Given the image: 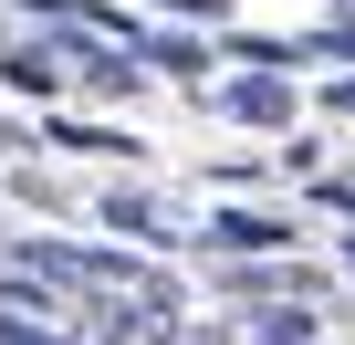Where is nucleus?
Returning <instances> with one entry per match:
<instances>
[{
    "label": "nucleus",
    "mask_w": 355,
    "mask_h": 345,
    "mask_svg": "<svg viewBox=\"0 0 355 345\" xmlns=\"http://www.w3.org/2000/svg\"><path fill=\"white\" fill-rule=\"evenodd\" d=\"M0 84H11V94H32V105H53V94H63L53 42H11V32H0Z\"/></svg>",
    "instance_id": "obj_2"
},
{
    "label": "nucleus",
    "mask_w": 355,
    "mask_h": 345,
    "mask_svg": "<svg viewBox=\"0 0 355 345\" xmlns=\"http://www.w3.org/2000/svg\"><path fill=\"white\" fill-rule=\"evenodd\" d=\"M345 262H355V241H345Z\"/></svg>",
    "instance_id": "obj_12"
},
{
    "label": "nucleus",
    "mask_w": 355,
    "mask_h": 345,
    "mask_svg": "<svg viewBox=\"0 0 355 345\" xmlns=\"http://www.w3.org/2000/svg\"><path fill=\"white\" fill-rule=\"evenodd\" d=\"M209 241H220V251H282V241H293V220H282V210H220V220H209Z\"/></svg>",
    "instance_id": "obj_5"
},
{
    "label": "nucleus",
    "mask_w": 355,
    "mask_h": 345,
    "mask_svg": "<svg viewBox=\"0 0 355 345\" xmlns=\"http://www.w3.org/2000/svg\"><path fill=\"white\" fill-rule=\"evenodd\" d=\"M313 105H324V115H355V74H334V84H324Z\"/></svg>",
    "instance_id": "obj_10"
},
{
    "label": "nucleus",
    "mask_w": 355,
    "mask_h": 345,
    "mask_svg": "<svg viewBox=\"0 0 355 345\" xmlns=\"http://www.w3.org/2000/svg\"><path fill=\"white\" fill-rule=\"evenodd\" d=\"M136 63H146V74H167V84H199V74H209V42H199V32H146V42H136Z\"/></svg>",
    "instance_id": "obj_4"
},
{
    "label": "nucleus",
    "mask_w": 355,
    "mask_h": 345,
    "mask_svg": "<svg viewBox=\"0 0 355 345\" xmlns=\"http://www.w3.org/2000/svg\"><path fill=\"white\" fill-rule=\"evenodd\" d=\"M0 303H21V314H42V283H32V272H11V262H0Z\"/></svg>",
    "instance_id": "obj_9"
},
{
    "label": "nucleus",
    "mask_w": 355,
    "mask_h": 345,
    "mask_svg": "<svg viewBox=\"0 0 355 345\" xmlns=\"http://www.w3.org/2000/svg\"><path fill=\"white\" fill-rule=\"evenodd\" d=\"M94 220H105V230H136V241H167V230H178L146 189H105V199H94Z\"/></svg>",
    "instance_id": "obj_6"
},
{
    "label": "nucleus",
    "mask_w": 355,
    "mask_h": 345,
    "mask_svg": "<svg viewBox=\"0 0 355 345\" xmlns=\"http://www.w3.org/2000/svg\"><path fill=\"white\" fill-rule=\"evenodd\" d=\"M42 136H53V146H63V157H146V146H136V136H125V126H73V115H53V126H42Z\"/></svg>",
    "instance_id": "obj_7"
},
{
    "label": "nucleus",
    "mask_w": 355,
    "mask_h": 345,
    "mask_svg": "<svg viewBox=\"0 0 355 345\" xmlns=\"http://www.w3.org/2000/svg\"><path fill=\"white\" fill-rule=\"evenodd\" d=\"M313 335H324V324H313V303H293V293H282V303H261V314H251V335H241V345H313Z\"/></svg>",
    "instance_id": "obj_8"
},
{
    "label": "nucleus",
    "mask_w": 355,
    "mask_h": 345,
    "mask_svg": "<svg viewBox=\"0 0 355 345\" xmlns=\"http://www.w3.org/2000/svg\"><path fill=\"white\" fill-rule=\"evenodd\" d=\"M21 11H42V22H53V11H63V0H21Z\"/></svg>",
    "instance_id": "obj_11"
},
{
    "label": "nucleus",
    "mask_w": 355,
    "mask_h": 345,
    "mask_svg": "<svg viewBox=\"0 0 355 345\" xmlns=\"http://www.w3.org/2000/svg\"><path fill=\"white\" fill-rule=\"evenodd\" d=\"M220 105H230V115H241V126H272V136H282V126H293V84H282V74H241V84H230V94H220Z\"/></svg>",
    "instance_id": "obj_3"
},
{
    "label": "nucleus",
    "mask_w": 355,
    "mask_h": 345,
    "mask_svg": "<svg viewBox=\"0 0 355 345\" xmlns=\"http://www.w3.org/2000/svg\"><path fill=\"white\" fill-rule=\"evenodd\" d=\"M73 63H84V84H94V94H146V63H136V42L73 32Z\"/></svg>",
    "instance_id": "obj_1"
}]
</instances>
